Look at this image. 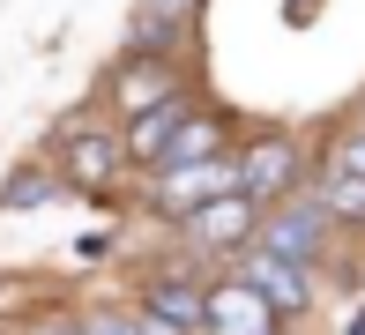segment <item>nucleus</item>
Returning a JSON list of instances; mask_svg holds the SVG:
<instances>
[{"instance_id":"nucleus-1","label":"nucleus","mask_w":365,"mask_h":335,"mask_svg":"<svg viewBox=\"0 0 365 335\" xmlns=\"http://www.w3.org/2000/svg\"><path fill=\"white\" fill-rule=\"evenodd\" d=\"M187 239H194V246H209V254H246V246L261 239L254 194H224V201H209L202 216H187Z\"/></svg>"},{"instance_id":"nucleus-2","label":"nucleus","mask_w":365,"mask_h":335,"mask_svg":"<svg viewBox=\"0 0 365 335\" xmlns=\"http://www.w3.org/2000/svg\"><path fill=\"white\" fill-rule=\"evenodd\" d=\"M276 321H284V313H276L246 276H231L224 291H209V328L202 335H276Z\"/></svg>"},{"instance_id":"nucleus-3","label":"nucleus","mask_w":365,"mask_h":335,"mask_svg":"<svg viewBox=\"0 0 365 335\" xmlns=\"http://www.w3.org/2000/svg\"><path fill=\"white\" fill-rule=\"evenodd\" d=\"M321 231H328V209L313 201V209H276V216H261V254H284V261H298V268H313V254H321Z\"/></svg>"},{"instance_id":"nucleus-4","label":"nucleus","mask_w":365,"mask_h":335,"mask_svg":"<svg viewBox=\"0 0 365 335\" xmlns=\"http://www.w3.org/2000/svg\"><path fill=\"white\" fill-rule=\"evenodd\" d=\"M239 276L254 283V291L269 298L276 313H306V306H313L306 268H298V261H284V254H261V246H246V254H239Z\"/></svg>"},{"instance_id":"nucleus-5","label":"nucleus","mask_w":365,"mask_h":335,"mask_svg":"<svg viewBox=\"0 0 365 335\" xmlns=\"http://www.w3.org/2000/svg\"><path fill=\"white\" fill-rule=\"evenodd\" d=\"M224 194H246V187H239V157L202 164V172H172V179H157V201H164L172 216H202L209 201H224Z\"/></svg>"},{"instance_id":"nucleus-6","label":"nucleus","mask_w":365,"mask_h":335,"mask_svg":"<svg viewBox=\"0 0 365 335\" xmlns=\"http://www.w3.org/2000/svg\"><path fill=\"white\" fill-rule=\"evenodd\" d=\"M127 157H135V149H127V134H75L68 157H60V172H68L75 187L105 194L112 179H120V164H127Z\"/></svg>"},{"instance_id":"nucleus-7","label":"nucleus","mask_w":365,"mask_h":335,"mask_svg":"<svg viewBox=\"0 0 365 335\" xmlns=\"http://www.w3.org/2000/svg\"><path fill=\"white\" fill-rule=\"evenodd\" d=\"M202 164H224V120H217V112H194V120L172 134V149H164L157 179H172V172H202Z\"/></svg>"},{"instance_id":"nucleus-8","label":"nucleus","mask_w":365,"mask_h":335,"mask_svg":"<svg viewBox=\"0 0 365 335\" xmlns=\"http://www.w3.org/2000/svg\"><path fill=\"white\" fill-rule=\"evenodd\" d=\"M291 179H298V149L284 142V134H261V142L239 157V187L254 194V201H261V194H284Z\"/></svg>"},{"instance_id":"nucleus-9","label":"nucleus","mask_w":365,"mask_h":335,"mask_svg":"<svg viewBox=\"0 0 365 335\" xmlns=\"http://www.w3.org/2000/svg\"><path fill=\"white\" fill-rule=\"evenodd\" d=\"M149 321H164L179 335H202L209 328V291H194V283H179V276H157L149 283Z\"/></svg>"},{"instance_id":"nucleus-10","label":"nucleus","mask_w":365,"mask_h":335,"mask_svg":"<svg viewBox=\"0 0 365 335\" xmlns=\"http://www.w3.org/2000/svg\"><path fill=\"white\" fill-rule=\"evenodd\" d=\"M194 112H187V97H172V105H157V112H142L135 127H127V149H135L142 164H164V149H172V134L187 127Z\"/></svg>"},{"instance_id":"nucleus-11","label":"nucleus","mask_w":365,"mask_h":335,"mask_svg":"<svg viewBox=\"0 0 365 335\" xmlns=\"http://www.w3.org/2000/svg\"><path fill=\"white\" fill-rule=\"evenodd\" d=\"M172 97H179V90H172V75H164V67H142V60L120 67V105L135 112V120H142V112H157V105H172Z\"/></svg>"},{"instance_id":"nucleus-12","label":"nucleus","mask_w":365,"mask_h":335,"mask_svg":"<svg viewBox=\"0 0 365 335\" xmlns=\"http://www.w3.org/2000/svg\"><path fill=\"white\" fill-rule=\"evenodd\" d=\"M321 209H328V216H358V224H365V179L336 164V172L321 179Z\"/></svg>"},{"instance_id":"nucleus-13","label":"nucleus","mask_w":365,"mask_h":335,"mask_svg":"<svg viewBox=\"0 0 365 335\" xmlns=\"http://www.w3.org/2000/svg\"><path fill=\"white\" fill-rule=\"evenodd\" d=\"M0 201H8V209H38V201H53V172H15Z\"/></svg>"},{"instance_id":"nucleus-14","label":"nucleus","mask_w":365,"mask_h":335,"mask_svg":"<svg viewBox=\"0 0 365 335\" xmlns=\"http://www.w3.org/2000/svg\"><path fill=\"white\" fill-rule=\"evenodd\" d=\"M82 335H142V321H120V313H90Z\"/></svg>"},{"instance_id":"nucleus-15","label":"nucleus","mask_w":365,"mask_h":335,"mask_svg":"<svg viewBox=\"0 0 365 335\" xmlns=\"http://www.w3.org/2000/svg\"><path fill=\"white\" fill-rule=\"evenodd\" d=\"M142 15H157V23H172V30H179V23H187V15H194V0H149Z\"/></svg>"},{"instance_id":"nucleus-16","label":"nucleus","mask_w":365,"mask_h":335,"mask_svg":"<svg viewBox=\"0 0 365 335\" xmlns=\"http://www.w3.org/2000/svg\"><path fill=\"white\" fill-rule=\"evenodd\" d=\"M336 164H343V172H358V179H365V134H351V142L336 149Z\"/></svg>"},{"instance_id":"nucleus-17","label":"nucleus","mask_w":365,"mask_h":335,"mask_svg":"<svg viewBox=\"0 0 365 335\" xmlns=\"http://www.w3.org/2000/svg\"><path fill=\"white\" fill-rule=\"evenodd\" d=\"M142 335H179V328H164V321H142Z\"/></svg>"},{"instance_id":"nucleus-18","label":"nucleus","mask_w":365,"mask_h":335,"mask_svg":"<svg viewBox=\"0 0 365 335\" xmlns=\"http://www.w3.org/2000/svg\"><path fill=\"white\" fill-rule=\"evenodd\" d=\"M38 335H82V328H38Z\"/></svg>"}]
</instances>
